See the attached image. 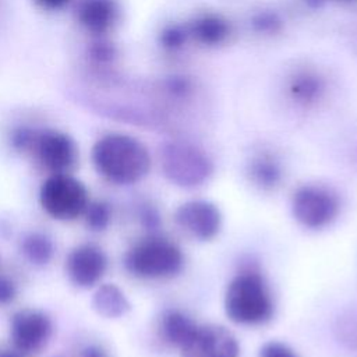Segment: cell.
<instances>
[{
  "label": "cell",
  "instance_id": "6da1fadb",
  "mask_svg": "<svg viewBox=\"0 0 357 357\" xmlns=\"http://www.w3.org/2000/svg\"><path fill=\"white\" fill-rule=\"evenodd\" d=\"M92 162L100 176L120 185L142 180L151 169L146 146L126 134H107L99 138L92 148Z\"/></svg>",
  "mask_w": 357,
  "mask_h": 357
},
{
  "label": "cell",
  "instance_id": "7a4b0ae2",
  "mask_svg": "<svg viewBox=\"0 0 357 357\" xmlns=\"http://www.w3.org/2000/svg\"><path fill=\"white\" fill-rule=\"evenodd\" d=\"M225 310L230 321L241 325H258L271 319L273 301L264 278L255 271H244L229 283Z\"/></svg>",
  "mask_w": 357,
  "mask_h": 357
},
{
  "label": "cell",
  "instance_id": "3957f363",
  "mask_svg": "<svg viewBox=\"0 0 357 357\" xmlns=\"http://www.w3.org/2000/svg\"><path fill=\"white\" fill-rule=\"evenodd\" d=\"M180 248L159 236H149L135 243L124 257L126 269L141 279L170 278L183 268Z\"/></svg>",
  "mask_w": 357,
  "mask_h": 357
},
{
  "label": "cell",
  "instance_id": "277c9868",
  "mask_svg": "<svg viewBox=\"0 0 357 357\" xmlns=\"http://www.w3.org/2000/svg\"><path fill=\"white\" fill-rule=\"evenodd\" d=\"M42 209L56 220H74L84 215L89 194L86 187L70 173L50 174L39 190Z\"/></svg>",
  "mask_w": 357,
  "mask_h": 357
},
{
  "label": "cell",
  "instance_id": "5b68a950",
  "mask_svg": "<svg viewBox=\"0 0 357 357\" xmlns=\"http://www.w3.org/2000/svg\"><path fill=\"white\" fill-rule=\"evenodd\" d=\"M165 176L180 187H197L212 174L211 159L197 146L187 142H169L160 153Z\"/></svg>",
  "mask_w": 357,
  "mask_h": 357
},
{
  "label": "cell",
  "instance_id": "8992f818",
  "mask_svg": "<svg viewBox=\"0 0 357 357\" xmlns=\"http://www.w3.org/2000/svg\"><path fill=\"white\" fill-rule=\"evenodd\" d=\"M339 208L337 195L322 185H303L291 199L293 216L310 229H321L329 225L337 216Z\"/></svg>",
  "mask_w": 357,
  "mask_h": 357
},
{
  "label": "cell",
  "instance_id": "52a82bcc",
  "mask_svg": "<svg viewBox=\"0 0 357 357\" xmlns=\"http://www.w3.org/2000/svg\"><path fill=\"white\" fill-rule=\"evenodd\" d=\"M29 152L50 174L71 173L78 156L73 138L56 130L36 131Z\"/></svg>",
  "mask_w": 357,
  "mask_h": 357
},
{
  "label": "cell",
  "instance_id": "ba28073f",
  "mask_svg": "<svg viewBox=\"0 0 357 357\" xmlns=\"http://www.w3.org/2000/svg\"><path fill=\"white\" fill-rule=\"evenodd\" d=\"M53 325L50 318L38 310L17 311L10 322V337L14 349L24 356L39 353L50 340Z\"/></svg>",
  "mask_w": 357,
  "mask_h": 357
},
{
  "label": "cell",
  "instance_id": "9c48e42d",
  "mask_svg": "<svg viewBox=\"0 0 357 357\" xmlns=\"http://www.w3.org/2000/svg\"><path fill=\"white\" fill-rule=\"evenodd\" d=\"M181 357H238L234 335L220 325H198L180 347Z\"/></svg>",
  "mask_w": 357,
  "mask_h": 357
},
{
  "label": "cell",
  "instance_id": "30bf717a",
  "mask_svg": "<svg viewBox=\"0 0 357 357\" xmlns=\"http://www.w3.org/2000/svg\"><path fill=\"white\" fill-rule=\"evenodd\" d=\"M107 269V257L95 244H81L66 258V273L70 282L81 289L99 283Z\"/></svg>",
  "mask_w": 357,
  "mask_h": 357
},
{
  "label": "cell",
  "instance_id": "8fae6325",
  "mask_svg": "<svg viewBox=\"0 0 357 357\" xmlns=\"http://www.w3.org/2000/svg\"><path fill=\"white\" fill-rule=\"evenodd\" d=\"M176 223L198 240L213 238L222 226V215L216 205L208 201H188L176 211Z\"/></svg>",
  "mask_w": 357,
  "mask_h": 357
},
{
  "label": "cell",
  "instance_id": "7c38bea8",
  "mask_svg": "<svg viewBox=\"0 0 357 357\" xmlns=\"http://www.w3.org/2000/svg\"><path fill=\"white\" fill-rule=\"evenodd\" d=\"M117 18L113 0H84L78 7L79 22L93 33H103L112 28Z\"/></svg>",
  "mask_w": 357,
  "mask_h": 357
},
{
  "label": "cell",
  "instance_id": "4fadbf2b",
  "mask_svg": "<svg viewBox=\"0 0 357 357\" xmlns=\"http://www.w3.org/2000/svg\"><path fill=\"white\" fill-rule=\"evenodd\" d=\"M92 307L96 314L109 319L121 318L131 308L123 290L113 283H105L96 289L92 297Z\"/></svg>",
  "mask_w": 357,
  "mask_h": 357
},
{
  "label": "cell",
  "instance_id": "5bb4252c",
  "mask_svg": "<svg viewBox=\"0 0 357 357\" xmlns=\"http://www.w3.org/2000/svg\"><path fill=\"white\" fill-rule=\"evenodd\" d=\"M197 324L178 310H169L162 315L160 333L172 346L181 347L197 329Z\"/></svg>",
  "mask_w": 357,
  "mask_h": 357
},
{
  "label": "cell",
  "instance_id": "9a60e30c",
  "mask_svg": "<svg viewBox=\"0 0 357 357\" xmlns=\"http://www.w3.org/2000/svg\"><path fill=\"white\" fill-rule=\"evenodd\" d=\"M229 22L216 14H205L191 26V33L204 45H219L229 36Z\"/></svg>",
  "mask_w": 357,
  "mask_h": 357
},
{
  "label": "cell",
  "instance_id": "2e32d148",
  "mask_svg": "<svg viewBox=\"0 0 357 357\" xmlns=\"http://www.w3.org/2000/svg\"><path fill=\"white\" fill-rule=\"evenodd\" d=\"M21 252L32 265L43 266L52 261L54 247L50 237L39 231H32L22 238Z\"/></svg>",
  "mask_w": 357,
  "mask_h": 357
},
{
  "label": "cell",
  "instance_id": "e0dca14e",
  "mask_svg": "<svg viewBox=\"0 0 357 357\" xmlns=\"http://www.w3.org/2000/svg\"><path fill=\"white\" fill-rule=\"evenodd\" d=\"M248 174L258 187L273 188L282 178L279 163L269 155H259L254 158L248 167Z\"/></svg>",
  "mask_w": 357,
  "mask_h": 357
},
{
  "label": "cell",
  "instance_id": "ac0fdd59",
  "mask_svg": "<svg viewBox=\"0 0 357 357\" xmlns=\"http://www.w3.org/2000/svg\"><path fill=\"white\" fill-rule=\"evenodd\" d=\"M333 332L337 342L344 347L357 349V307L346 310L336 318Z\"/></svg>",
  "mask_w": 357,
  "mask_h": 357
},
{
  "label": "cell",
  "instance_id": "d6986e66",
  "mask_svg": "<svg viewBox=\"0 0 357 357\" xmlns=\"http://www.w3.org/2000/svg\"><path fill=\"white\" fill-rule=\"evenodd\" d=\"M324 91V82L314 74H301L294 78L290 92L297 102L311 103L317 100Z\"/></svg>",
  "mask_w": 357,
  "mask_h": 357
},
{
  "label": "cell",
  "instance_id": "ffe728a7",
  "mask_svg": "<svg viewBox=\"0 0 357 357\" xmlns=\"http://www.w3.org/2000/svg\"><path fill=\"white\" fill-rule=\"evenodd\" d=\"M84 216H85V223L88 229H91L92 231H102L110 223V218H112L110 206L103 201L89 202L84 212Z\"/></svg>",
  "mask_w": 357,
  "mask_h": 357
},
{
  "label": "cell",
  "instance_id": "44dd1931",
  "mask_svg": "<svg viewBox=\"0 0 357 357\" xmlns=\"http://www.w3.org/2000/svg\"><path fill=\"white\" fill-rule=\"evenodd\" d=\"M187 39V32L180 25H170L160 33V43L163 47L176 50L184 45Z\"/></svg>",
  "mask_w": 357,
  "mask_h": 357
},
{
  "label": "cell",
  "instance_id": "7402d4cb",
  "mask_svg": "<svg viewBox=\"0 0 357 357\" xmlns=\"http://www.w3.org/2000/svg\"><path fill=\"white\" fill-rule=\"evenodd\" d=\"M259 357H298L294 350L280 342L265 343L259 351Z\"/></svg>",
  "mask_w": 357,
  "mask_h": 357
},
{
  "label": "cell",
  "instance_id": "603a6c76",
  "mask_svg": "<svg viewBox=\"0 0 357 357\" xmlns=\"http://www.w3.org/2000/svg\"><path fill=\"white\" fill-rule=\"evenodd\" d=\"M17 296L15 283L4 275H0V305L10 304Z\"/></svg>",
  "mask_w": 357,
  "mask_h": 357
},
{
  "label": "cell",
  "instance_id": "cb8c5ba5",
  "mask_svg": "<svg viewBox=\"0 0 357 357\" xmlns=\"http://www.w3.org/2000/svg\"><path fill=\"white\" fill-rule=\"evenodd\" d=\"M139 216H141L142 225H144L146 229H149V230L158 229L160 219H159V215H158V212H156L155 208H152L151 205H144V208L141 209Z\"/></svg>",
  "mask_w": 357,
  "mask_h": 357
},
{
  "label": "cell",
  "instance_id": "d4e9b609",
  "mask_svg": "<svg viewBox=\"0 0 357 357\" xmlns=\"http://www.w3.org/2000/svg\"><path fill=\"white\" fill-rule=\"evenodd\" d=\"M254 24L259 31H276L280 26V21L275 14H259Z\"/></svg>",
  "mask_w": 357,
  "mask_h": 357
},
{
  "label": "cell",
  "instance_id": "484cf974",
  "mask_svg": "<svg viewBox=\"0 0 357 357\" xmlns=\"http://www.w3.org/2000/svg\"><path fill=\"white\" fill-rule=\"evenodd\" d=\"M81 357H110V356L103 347L98 344H89L82 350Z\"/></svg>",
  "mask_w": 357,
  "mask_h": 357
},
{
  "label": "cell",
  "instance_id": "4316f807",
  "mask_svg": "<svg viewBox=\"0 0 357 357\" xmlns=\"http://www.w3.org/2000/svg\"><path fill=\"white\" fill-rule=\"evenodd\" d=\"M39 7L45 10H59L64 7L70 0H33Z\"/></svg>",
  "mask_w": 357,
  "mask_h": 357
},
{
  "label": "cell",
  "instance_id": "83f0119b",
  "mask_svg": "<svg viewBox=\"0 0 357 357\" xmlns=\"http://www.w3.org/2000/svg\"><path fill=\"white\" fill-rule=\"evenodd\" d=\"M0 357H24V354L17 351L15 349H3L0 350Z\"/></svg>",
  "mask_w": 357,
  "mask_h": 357
},
{
  "label": "cell",
  "instance_id": "f1b7e54d",
  "mask_svg": "<svg viewBox=\"0 0 357 357\" xmlns=\"http://www.w3.org/2000/svg\"><path fill=\"white\" fill-rule=\"evenodd\" d=\"M54 357H61V356H54Z\"/></svg>",
  "mask_w": 357,
  "mask_h": 357
}]
</instances>
